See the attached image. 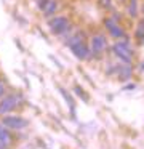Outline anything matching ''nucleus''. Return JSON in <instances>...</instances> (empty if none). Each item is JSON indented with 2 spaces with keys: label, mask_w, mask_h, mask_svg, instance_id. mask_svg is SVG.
<instances>
[{
  "label": "nucleus",
  "mask_w": 144,
  "mask_h": 149,
  "mask_svg": "<svg viewBox=\"0 0 144 149\" xmlns=\"http://www.w3.org/2000/svg\"><path fill=\"white\" fill-rule=\"evenodd\" d=\"M69 48L74 52V55L77 56V58L80 59H85L86 56H88V48H86L85 42H83V36H80V34H77V36L70 37L69 39Z\"/></svg>",
  "instance_id": "f257e3e1"
},
{
  "label": "nucleus",
  "mask_w": 144,
  "mask_h": 149,
  "mask_svg": "<svg viewBox=\"0 0 144 149\" xmlns=\"http://www.w3.org/2000/svg\"><path fill=\"white\" fill-rule=\"evenodd\" d=\"M19 100L21 98L18 95H6L5 98H2L0 100V116H5V114L15 111L19 104Z\"/></svg>",
  "instance_id": "f03ea898"
},
{
  "label": "nucleus",
  "mask_w": 144,
  "mask_h": 149,
  "mask_svg": "<svg viewBox=\"0 0 144 149\" xmlns=\"http://www.w3.org/2000/svg\"><path fill=\"white\" fill-rule=\"evenodd\" d=\"M112 50H114V53L120 58V61L123 63H130L131 61V56H133V52H131V48L128 47L127 42H117L114 47H112Z\"/></svg>",
  "instance_id": "7ed1b4c3"
},
{
  "label": "nucleus",
  "mask_w": 144,
  "mask_h": 149,
  "mask_svg": "<svg viewBox=\"0 0 144 149\" xmlns=\"http://www.w3.org/2000/svg\"><path fill=\"white\" fill-rule=\"evenodd\" d=\"M2 125H5L8 130H22L27 127V120L19 116H6L3 117Z\"/></svg>",
  "instance_id": "20e7f679"
},
{
  "label": "nucleus",
  "mask_w": 144,
  "mask_h": 149,
  "mask_svg": "<svg viewBox=\"0 0 144 149\" xmlns=\"http://www.w3.org/2000/svg\"><path fill=\"white\" fill-rule=\"evenodd\" d=\"M50 29L53 34H63L64 31L69 29V21L64 16H56L50 21Z\"/></svg>",
  "instance_id": "39448f33"
},
{
  "label": "nucleus",
  "mask_w": 144,
  "mask_h": 149,
  "mask_svg": "<svg viewBox=\"0 0 144 149\" xmlns=\"http://www.w3.org/2000/svg\"><path fill=\"white\" fill-rule=\"evenodd\" d=\"M106 45H107V40H106V37L101 36V34H99V36H95L91 39V52L95 53L96 56L104 52Z\"/></svg>",
  "instance_id": "423d86ee"
},
{
  "label": "nucleus",
  "mask_w": 144,
  "mask_h": 149,
  "mask_svg": "<svg viewBox=\"0 0 144 149\" xmlns=\"http://www.w3.org/2000/svg\"><path fill=\"white\" fill-rule=\"evenodd\" d=\"M106 27H107L109 34H111L112 37H117V39H120V37H125L123 31H122V27L118 26L117 23H115L114 19H106Z\"/></svg>",
  "instance_id": "0eeeda50"
},
{
  "label": "nucleus",
  "mask_w": 144,
  "mask_h": 149,
  "mask_svg": "<svg viewBox=\"0 0 144 149\" xmlns=\"http://www.w3.org/2000/svg\"><path fill=\"white\" fill-rule=\"evenodd\" d=\"M40 8H42V11H43L47 16H50V15H53L54 11H56L58 3L54 2V0H43V2L40 3Z\"/></svg>",
  "instance_id": "6e6552de"
},
{
  "label": "nucleus",
  "mask_w": 144,
  "mask_h": 149,
  "mask_svg": "<svg viewBox=\"0 0 144 149\" xmlns=\"http://www.w3.org/2000/svg\"><path fill=\"white\" fill-rule=\"evenodd\" d=\"M10 143H11V135H10L8 128H6L5 125L0 123V148H5Z\"/></svg>",
  "instance_id": "1a4fd4ad"
},
{
  "label": "nucleus",
  "mask_w": 144,
  "mask_h": 149,
  "mask_svg": "<svg viewBox=\"0 0 144 149\" xmlns=\"http://www.w3.org/2000/svg\"><path fill=\"white\" fill-rule=\"evenodd\" d=\"M130 75H131L130 66H127V64L118 66V79H122V80H128V79H130Z\"/></svg>",
  "instance_id": "9d476101"
},
{
  "label": "nucleus",
  "mask_w": 144,
  "mask_h": 149,
  "mask_svg": "<svg viewBox=\"0 0 144 149\" xmlns=\"http://www.w3.org/2000/svg\"><path fill=\"white\" fill-rule=\"evenodd\" d=\"M130 15L131 16H136V13H138V7H136V0H131V3H130Z\"/></svg>",
  "instance_id": "9b49d317"
},
{
  "label": "nucleus",
  "mask_w": 144,
  "mask_h": 149,
  "mask_svg": "<svg viewBox=\"0 0 144 149\" xmlns=\"http://www.w3.org/2000/svg\"><path fill=\"white\" fill-rule=\"evenodd\" d=\"M5 90H6V85H5V82H2L0 80V98L5 95Z\"/></svg>",
  "instance_id": "f8f14e48"
},
{
  "label": "nucleus",
  "mask_w": 144,
  "mask_h": 149,
  "mask_svg": "<svg viewBox=\"0 0 144 149\" xmlns=\"http://www.w3.org/2000/svg\"><path fill=\"white\" fill-rule=\"evenodd\" d=\"M102 3H104V5L107 3V5H109V3H111V2H109V0H102Z\"/></svg>",
  "instance_id": "ddd939ff"
}]
</instances>
